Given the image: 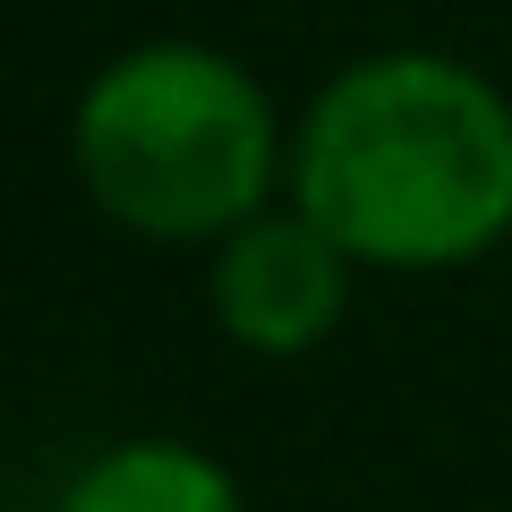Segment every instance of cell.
<instances>
[{
  "label": "cell",
  "mask_w": 512,
  "mask_h": 512,
  "mask_svg": "<svg viewBox=\"0 0 512 512\" xmlns=\"http://www.w3.org/2000/svg\"><path fill=\"white\" fill-rule=\"evenodd\" d=\"M299 205L359 265H461L512 231V103L436 52L367 60L299 128Z\"/></svg>",
  "instance_id": "6da1fadb"
},
{
  "label": "cell",
  "mask_w": 512,
  "mask_h": 512,
  "mask_svg": "<svg viewBox=\"0 0 512 512\" xmlns=\"http://www.w3.org/2000/svg\"><path fill=\"white\" fill-rule=\"evenodd\" d=\"M77 171L111 222L146 239H231L274 180V111L239 60L146 43L94 77L77 111Z\"/></svg>",
  "instance_id": "7a4b0ae2"
},
{
  "label": "cell",
  "mask_w": 512,
  "mask_h": 512,
  "mask_svg": "<svg viewBox=\"0 0 512 512\" xmlns=\"http://www.w3.org/2000/svg\"><path fill=\"white\" fill-rule=\"evenodd\" d=\"M214 308L231 325V342L248 350H316L350 308V248L325 222L299 214H248L214 256Z\"/></svg>",
  "instance_id": "3957f363"
},
{
  "label": "cell",
  "mask_w": 512,
  "mask_h": 512,
  "mask_svg": "<svg viewBox=\"0 0 512 512\" xmlns=\"http://www.w3.org/2000/svg\"><path fill=\"white\" fill-rule=\"evenodd\" d=\"M60 512H239V487L188 444H120L60 495Z\"/></svg>",
  "instance_id": "277c9868"
}]
</instances>
